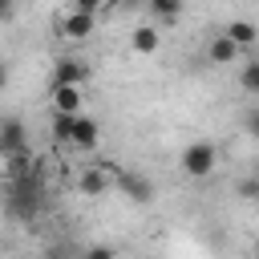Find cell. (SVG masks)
I'll return each mask as SVG.
<instances>
[{"instance_id": "6da1fadb", "label": "cell", "mask_w": 259, "mask_h": 259, "mask_svg": "<svg viewBox=\"0 0 259 259\" xmlns=\"http://www.w3.org/2000/svg\"><path fill=\"white\" fill-rule=\"evenodd\" d=\"M36 210H40L36 170L24 174V178H8V214H16V219H36Z\"/></svg>"}, {"instance_id": "7a4b0ae2", "label": "cell", "mask_w": 259, "mask_h": 259, "mask_svg": "<svg viewBox=\"0 0 259 259\" xmlns=\"http://www.w3.org/2000/svg\"><path fill=\"white\" fill-rule=\"evenodd\" d=\"M178 162H182V174H190V178H206V174L219 166V146L198 138V142H190V146L182 150Z\"/></svg>"}, {"instance_id": "3957f363", "label": "cell", "mask_w": 259, "mask_h": 259, "mask_svg": "<svg viewBox=\"0 0 259 259\" xmlns=\"http://www.w3.org/2000/svg\"><path fill=\"white\" fill-rule=\"evenodd\" d=\"M93 28H97V12H85V8H73L61 20V36H69V40H85Z\"/></svg>"}, {"instance_id": "277c9868", "label": "cell", "mask_w": 259, "mask_h": 259, "mask_svg": "<svg viewBox=\"0 0 259 259\" xmlns=\"http://www.w3.org/2000/svg\"><path fill=\"white\" fill-rule=\"evenodd\" d=\"M130 49H134L138 57H154V53L162 49V32H158V24H138V28L130 32Z\"/></svg>"}, {"instance_id": "5b68a950", "label": "cell", "mask_w": 259, "mask_h": 259, "mask_svg": "<svg viewBox=\"0 0 259 259\" xmlns=\"http://www.w3.org/2000/svg\"><path fill=\"white\" fill-rule=\"evenodd\" d=\"M85 77H89V65L77 61V57H61L53 65V85H81Z\"/></svg>"}, {"instance_id": "8992f818", "label": "cell", "mask_w": 259, "mask_h": 259, "mask_svg": "<svg viewBox=\"0 0 259 259\" xmlns=\"http://www.w3.org/2000/svg\"><path fill=\"white\" fill-rule=\"evenodd\" d=\"M239 53H243V49H239L227 32H214V36H210V45H206V61H210V65H231Z\"/></svg>"}, {"instance_id": "52a82bcc", "label": "cell", "mask_w": 259, "mask_h": 259, "mask_svg": "<svg viewBox=\"0 0 259 259\" xmlns=\"http://www.w3.org/2000/svg\"><path fill=\"white\" fill-rule=\"evenodd\" d=\"M20 150H28V142H24V125H20V117H4V130H0V154H20Z\"/></svg>"}, {"instance_id": "ba28073f", "label": "cell", "mask_w": 259, "mask_h": 259, "mask_svg": "<svg viewBox=\"0 0 259 259\" xmlns=\"http://www.w3.org/2000/svg\"><path fill=\"white\" fill-rule=\"evenodd\" d=\"M117 186H121L134 202H142V206L154 198V182H150V178H142V174H134V170H130V174H121V178H117Z\"/></svg>"}, {"instance_id": "9c48e42d", "label": "cell", "mask_w": 259, "mask_h": 259, "mask_svg": "<svg viewBox=\"0 0 259 259\" xmlns=\"http://www.w3.org/2000/svg\"><path fill=\"white\" fill-rule=\"evenodd\" d=\"M77 190H81V194H89V198H97V194H105V190H109V174H105L101 166H89V170H81Z\"/></svg>"}, {"instance_id": "30bf717a", "label": "cell", "mask_w": 259, "mask_h": 259, "mask_svg": "<svg viewBox=\"0 0 259 259\" xmlns=\"http://www.w3.org/2000/svg\"><path fill=\"white\" fill-rule=\"evenodd\" d=\"M239 49H255L259 45V28L251 24V20H227V28H223Z\"/></svg>"}, {"instance_id": "8fae6325", "label": "cell", "mask_w": 259, "mask_h": 259, "mask_svg": "<svg viewBox=\"0 0 259 259\" xmlns=\"http://www.w3.org/2000/svg\"><path fill=\"white\" fill-rule=\"evenodd\" d=\"M53 109L81 113V85H53Z\"/></svg>"}, {"instance_id": "7c38bea8", "label": "cell", "mask_w": 259, "mask_h": 259, "mask_svg": "<svg viewBox=\"0 0 259 259\" xmlns=\"http://www.w3.org/2000/svg\"><path fill=\"white\" fill-rule=\"evenodd\" d=\"M97 142H101V125H97L93 117H85V113H81L77 134H73V146H77V150H97Z\"/></svg>"}, {"instance_id": "4fadbf2b", "label": "cell", "mask_w": 259, "mask_h": 259, "mask_svg": "<svg viewBox=\"0 0 259 259\" xmlns=\"http://www.w3.org/2000/svg\"><path fill=\"white\" fill-rule=\"evenodd\" d=\"M77 121H81V113H65V109H53V138H57V142H69V146H73Z\"/></svg>"}, {"instance_id": "5bb4252c", "label": "cell", "mask_w": 259, "mask_h": 259, "mask_svg": "<svg viewBox=\"0 0 259 259\" xmlns=\"http://www.w3.org/2000/svg\"><path fill=\"white\" fill-rule=\"evenodd\" d=\"M150 16L158 24H174L182 16V0H150Z\"/></svg>"}, {"instance_id": "9a60e30c", "label": "cell", "mask_w": 259, "mask_h": 259, "mask_svg": "<svg viewBox=\"0 0 259 259\" xmlns=\"http://www.w3.org/2000/svg\"><path fill=\"white\" fill-rule=\"evenodd\" d=\"M239 85H243L251 97H259V61H251V65L239 69Z\"/></svg>"}, {"instance_id": "2e32d148", "label": "cell", "mask_w": 259, "mask_h": 259, "mask_svg": "<svg viewBox=\"0 0 259 259\" xmlns=\"http://www.w3.org/2000/svg\"><path fill=\"white\" fill-rule=\"evenodd\" d=\"M235 194H239V198H251V202H255V198H259V178H255V174L239 178V182H235Z\"/></svg>"}, {"instance_id": "e0dca14e", "label": "cell", "mask_w": 259, "mask_h": 259, "mask_svg": "<svg viewBox=\"0 0 259 259\" xmlns=\"http://www.w3.org/2000/svg\"><path fill=\"white\" fill-rule=\"evenodd\" d=\"M243 130H247L251 138H259V105H251V109L243 113Z\"/></svg>"}, {"instance_id": "ac0fdd59", "label": "cell", "mask_w": 259, "mask_h": 259, "mask_svg": "<svg viewBox=\"0 0 259 259\" xmlns=\"http://www.w3.org/2000/svg\"><path fill=\"white\" fill-rule=\"evenodd\" d=\"M73 8H85V12H97L101 0H73Z\"/></svg>"}, {"instance_id": "d6986e66", "label": "cell", "mask_w": 259, "mask_h": 259, "mask_svg": "<svg viewBox=\"0 0 259 259\" xmlns=\"http://www.w3.org/2000/svg\"><path fill=\"white\" fill-rule=\"evenodd\" d=\"M255 255H259V243H255Z\"/></svg>"}]
</instances>
